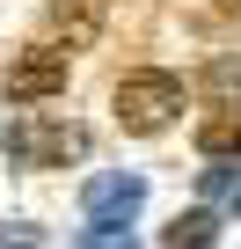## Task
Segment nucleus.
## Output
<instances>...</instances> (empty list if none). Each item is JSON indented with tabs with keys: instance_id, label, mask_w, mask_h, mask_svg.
<instances>
[{
	"instance_id": "nucleus-1",
	"label": "nucleus",
	"mask_w": 241,
	"mask_h": 249,
	"mask_svg": "<svg viewBox=\"0 0 241 249\" xmlns=\"http://www.w3.org/2000/svg\"><path fill=\"white\" fill-rule=\"evenodd\" d=\"M0 147H8L15 169H66V161L88 154V124H73V117H44V110H15Z\"/></svg>"
},
{
	"instance_id": "nucleus-2",
	"label": "nucleus",
	"mask_w": 241,
	"mask_h": 249,
	"mask_svg": "<svg viewBox=\"0 0 241 249\" xmlns=\"http://www.w3.org/2000/svg\"><path fill=\"white\" fill-rule=\"evenodd\" d=\"M117 124H125V132H168V124L183 117V81L176 73H161V66H146V73H125L117 81Z\"/></svg>"
},
{
	"instance_id": "nucleus-3",
	"label": "nucleus",
	"mask_w": 241,
	"mask_h": 249,
	"mask_svg": "<svg viewBox=\"0 0 241 249\" xmlns=\"http://www.w3.org/2000/svg\"><path fill=\"white\" fill-rule=\"evenodd\" d=\"M139 205H146V176H132V169H110V176H88V183H80L88 227H132Z\"/></svg>"
},
{
	"instance_id": "nucleus-4",
	"label": "nucleus",
	"mask_w": 241,
	"mask_h": 249,
	"mask_svg": "<svg viewBox=\"0 0 241 249\" xmlns=\"http://www.w3.org/2000/svg\"><path fill=\"white\" fill-rule=\"evenodd\" d=\"M0 88H8V103L59 95V88H66V52H59V44H30V52H15L8 73H0Z\"/></svg>"
},
{
	"instance_id": "nucleus-5",
	"label": "nucleus",
	"mask_w": 241,
	"mask_h": 249,
	"mask_svg": "<svg viewBox=\"0 0 241 249\" xmlns=\"http://www.w3.org/2000/svg\"><path fill=\"white\" fill-rule=\"evenodd\" d=\"M197 154L205 161H234L241 154V103H212L197 117Z\"/></svg>"
},
{
	"instance_id": "nucleus-6",
	"label": "nucleus",
	"mask_w": 241,
	"mask_h": 249,
	"mask_svg": "<svg viewBox=\"0 0 241 249\" xmlns=\"http://www.w3.org/2000/svg\"><path fill=\"white\" fill-rule=\"evenodd\" d=\"M212 242H219V205H190L161 234V249H212Z\"/></svg>"
},
{
	"instance_id": "nucleus-7",
	"label": "nucleus",
	"mask_w": 241,
	"mask_h": 249,
	"mask_svg": "<svg viewBox=\"0 0 241 249\" xmlns=\"http://www.w3.org/2000/svg\"><path fill=\"white\" fill-rule=\"evenodd\" d=\"M197 198H205V205H219V213H241V154H234V161L197 169Z\"/></svg>"
},
{
	"instance_id": "nucleus-8",
	"label": "nucleus",
	"mask_w": 241,
	"mask_h": 249,
	"mask_svg": "<svg viewBox=\"0 0 241 249\" xmlns=\"http://www.w3.org/2000/svg\"><path fill=\"white\" fill-rule=\"evenodd\" d=\"M73 249H139V242H132V227H88Z\"/></svg>"
},
{
	"instance_id": "nucleus-9",
	"label": "nucleus",
	"mask_w": 241,
	"mask_h": 249,
	"mask_svg": "<svg viewBox=\"0 0 241 249\" xmlns=\"http://www.w3.org/2000/svg\"><path fill=\"white\" fill-rule=\"evenodd\" d=\"M44 242V227H30V220H8L0 227V249H37Z\"/></svg>"
},
{
	"instance_id": "nucleus-10",
	"label": "nucleus",
	"mask_w": 241,
	"mask_h": 249,
	"mask_svg": "<svg viewBox=\"0 0 241 249\" xmlns=\"http://www.w3.org/2000/svg\"><path fill=\"white\" fill-rule=\"evenodd\" d=\"M219 8H226V15H241V0H219Z\"/></svg>"
}]
</instances>
